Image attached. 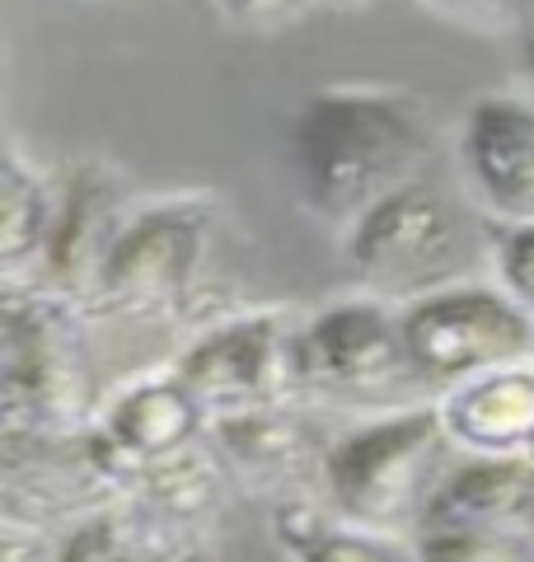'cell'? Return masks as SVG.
I'll list each match as a JSON object with an SVG mask.
<instances>
[{"instance_id":"9c48e42d","label":"cell","mask_w":534,"mask_h":562,"mask_svg":"<svg viewBox=\"0 0 534 562\" xmlns=\"http://www.w3.org/2000/svg\"><path fill=\"white\" fill-rule=\"evenodd\" d=\"M132 211L136 206L127 179L103 160H80L57 179V216H52L43 286L66 295L85 319L94 310L99 272L113 254L122 225L132 221Z\"/></svg>"},{"instance_id":"277c9868","label":"cell","mask_w":534,"mask_h":562,"mask_svg":"<svg viewBox=\"0 0 534 562\" xmlns=\"http://www.w3.org/2000/svg\"><path fill=\"white\" fill-rule=\"evenodd\" d=\"M0 431H85L94 380L85 314L47 286H0Z\"/></svg>"},{"instance_id":"30bf717a","label":"cell","mask_w":534,"mask_h":562,"mask_svg":"<svg viewBox=\"0 0 534 562\" xmlns=\"http://www.w3.org/2000/svg\"><path fill=\"white\" fill-rule=\"evenodd\" d=\"M207 427H211L207 408L174 366L169 371H141L113 384V394L94 413V431L103 436V450H109L118 492H127L132 469L207 446Z\"/></svg>"},{"instance_id":"8fae6325","label":"cell","mask_w":534,"mask_h":562,"mask_svg":"<svg viewBox=\"0 0 534 562\" xmlns=\"http://www.w3.org/2000/svg\"><path fill=\"white\" fill-rule=\"evenodd\" d=\"M459 173L497 225L534 221V94H483L459 122Z\"/></svg>"},{"instance_id":"8992f818","label":"cell","mask_w":534,"mask_h":562,"mask_svg":"<svg viewBox=\"0 0 534 562\" xmlns=\"http://www.w3.org/2000/svg\"><path fill=\"white\" fill-rule=\"evenodd\" d=\"M459 254V216L450 198L426 179L389 192L343 231L352 277L380 301H413L450 286L445 268Z\"/></svg>"},{"instance_id":"7a4b0ae2","label":"cell","mask_w":534,"mask_h":562,"mask_svg":"<svg viewBox=\"0 0 534 562\" xmlns=\"http://www.w3.org/2000/svg\"><path fill=\"white\" fill-rule=\"evenodd\" d=\"M450 454L455 441L441 408L418 403L337 431L324 446L319 483L343 520L385 535H413L441 473L450 469Z\"/></svg>"},{"instance_id":"44dd1931","label":"cell","mask_w":534,"mask_h":562,"mask_svg":"<svg viewBox=\"0 0 534 562\" xmlns=\"http://www.w3.org/2000/svg\"><path fill=\"white\" fill-rule=\"evenodd\" d=\"M319 0H230V14L248 29H281L300 20L305 10H314Z\"/></svg>"},{"instance_id":"5bb4252c","label":"cell","mask_w":534,"mask_h":562,"mask_svg":"<svg viewBox=\"0 0 534 562\" xmlns=\"http://www.w3.org/2000/svg\"><path fill=\"white\" fill-rule=\"evenodd\" d=\"M47 562H211L202 530L159 520L141 502H109L70 520Z\"/></svg>"},{"instance_id":"5b68a950","label":"cell","mask_w":534,"mask_h":562,"mask_svg":"<svg viewBox=\"0 0 534 562\" xmlns=\"http://www.w3.org/2000/svg\"><path fill=\"white\" fill-rule=\"evenodd\" d=\"M399 324L413 380L441 390L534 361V310L515 301L507 286L450 281L403 301Z\"/></svg>"},{"instance_id":"52a82bcc","label":"cell","mask_w":534,"mask_h":562,"mask_svg":"<svg viewBox=\"0 0 534 562\" xmlns=\"http://www.w3.org/2000/svg\"><path fill=\"white\" fill-rule=\"evenodd\" d=\"M296 333L300 319L281 305L225 314L207 333H198V342H188L174 371L198 394L207 417L296 403Z\"/></svg>"},{"instance_id":"ba28073f","label":"cell","mask_w":534,"mask_h":562,"mask_svg":"<svg viewBox=\"0 0 534 562\" xmlns=\"http://www.w3.org/2000/svg\"><path fill=\"white\" fill-rule=\"evenodd\" d=\"M413 375L399 305L380 295L337 301L300 319L296 384L319 398H385Z\"/></svg>"},{"instance_id":"cb8c5ba5","label":"cell","mask_w":534,"mask_h":562,"mask_svg":"<svg viewBox=\"0 0 534 562\" xmlns=\"http://www.w3.org/2000/svg\"><path fill=\"white\" fill-rule=\"evenodd\" d=\"M530 460H534V441H530Z\"/></svg>"},{"instance_id":"4fadbf2b","label":"cell","mask_w":534,"mask_h":562,"mask_svg":"<svg viewBox=\"0 0 534 562\" xmlns=\"http://www.w3.org/2000/svg\"><path fill=\"white\" fill-rule=\"evenodd\" d=\"M436 408L459 454H530L534 441V361L450 384Z\"/></svg>"},{"instance_id":"603a6c76","label":"cell","mask_w":534,"mask_h":562,"mask_svg":"<svg viewBox=\"0 0 534 562\" xmlns=\"http://www.w3.org/2000/svg\"><path fill=\"white\" fill-rule=\"evenodd\" d=\"M343 5H361V0H343Z\"/></svg>"},{"instance_id":"6da1fadb","label":"cell","mask_w":534,"mask_h":562,"mask_svg":"<svg viewBox=\"0 0 534 562\" xmlns=\"http://www.w3.org/2000/svg\"><path fill=\"white\" fill-rule=\"evenodd\" d=\"M287 150L300 206L347 231L380 198L426 179L432 127L422 103L403 90L329 85L296 103Z\"/></svg>"},{"instance_id":"7c38bea8","label":"cell","mask_w":534,"mask_h":562,"mask_svg":"<svg viewBox=\"0 0 534 562\" xmlns=\"http://www.w3.org/2000/svg\"><path fill=\"white\" fill-rule=\"evenodd\" d=\"M207 446L240 487L277 492V502L296 497L300 479L319 473V464H324V446L310 436L305 417L296 413V403L211 417Z\"/></svg>"},{"instance_id":"9a60e30c","label":"cell","mask_w":534,"mask_h":562,"mask_svg":"<svg viewBox=\"0 0 534 562\" xmlns=\"http://www.w3.org/2000/svg\"><path fill=\"white\" fill-rule=\"evenodd\" d=\"M534 520V460L530 454H465L450 460L426 502V525H530Z\"/></svg>"},{"instance_id":"3957f363","label":"cell","mask_w":534,"mask_h":562,"mask_svg":"<svg viewBox=\"0 0 534 562\" xmlns=\"http://www.w3.org/2000/svg\"><path fill=\"white\" fill-rule=\"evenodd\" d=\"M221 244V202L211 192H174L132 211L94 286L89 319L183 324L211 281Z\"/></svg>"},{"instance_id":"d4e9b609","label":"cell","mask_w":534,"mask_h":562,"mask_svg":"<svg viewBox=\"0 0 534 562\" xmlns=\"http://www.w3.org/2000/svg\"><path fill=\"white\" fill-rule=\"evenodd\" d=\"M530 525H534V520H530Z\"/></svg>"},{"instance_id":"d6986e66","label":"cell","mask_w":534,"mask_h":562,"mask_svg":"<svg viewBox=\"0 0 534 562\" xmlns=\"http://www.w3.org/2000/svg\"><path fill=\"white\" fill-rule=\"evenodd\" d=\"M418 5L455 29L483 33V38H515L530 14V0H418Z\"/></svg>"},{"instance_id":"2e32d148","label":"cell","mask_w":534,"mask_h":562,"mask_svg":"<svg viewBox=\"0 0 534 562\" xmlns=\"http://www.w3.org/2000/svg\"><path fill=\"white\" fill-rule=\"evenodd\" d=\"M52 216L57 179L10 146L0 165V286H43Z\"/></svg>"},{"instance_id":"7402d4cb","label":"cell","mask_w":534,"mask_h":562,"mask_svg":"<svg viewBox=\"0 0 534 562\" xmlns=\"http://www.w3.org/2000/svg\"><path fill=\"white\" fill-rule=\"evenodd\" d=\"M515 43H521V76H525L530 94H534V0H530V14H525L521 33H515Z\"/></svg>"},{"instance_id":"ac0fdd59","label":"cell","mask_w":534,"mask_h":562,"mask_svg":"<svg viewBox=\"0 0 534 562\" xmlns=\"http://www.w3.org/2000/svg\"><path fill=\"white\" fill-rule=\"evenodd\" d=\"M408 539L418 562H534V525H426Z\"/></svg>"},{"instance_id":"ffe728a7","label":"cell","mask_w":534,"mask_h":562,"mask_svg":"<svg viewBox=\"0 0 534 562\" xmlns=\"http://www.w3.org/2000/svg\"><path fill=\"white\" fill-rule=\"evenodd\" d=\"M492 262H497V286H507L515 301L534 310V221L497 225Z\"/></svg>"},{"instance_id":"e0dca14e","label":"cell","mask_w":534,"mask_h":562,"mask_svg":"<svg viewBox=\"0 0 534 562\" xmlns=\"http://www.w3.org/2000/svg\"><path fill=\"white\" fill-rule=\"evenodd\" d=\"M272 535L291 562H418L413 539L352 525L300 492L272 506Z\"/></svg>"}]
</instances>
